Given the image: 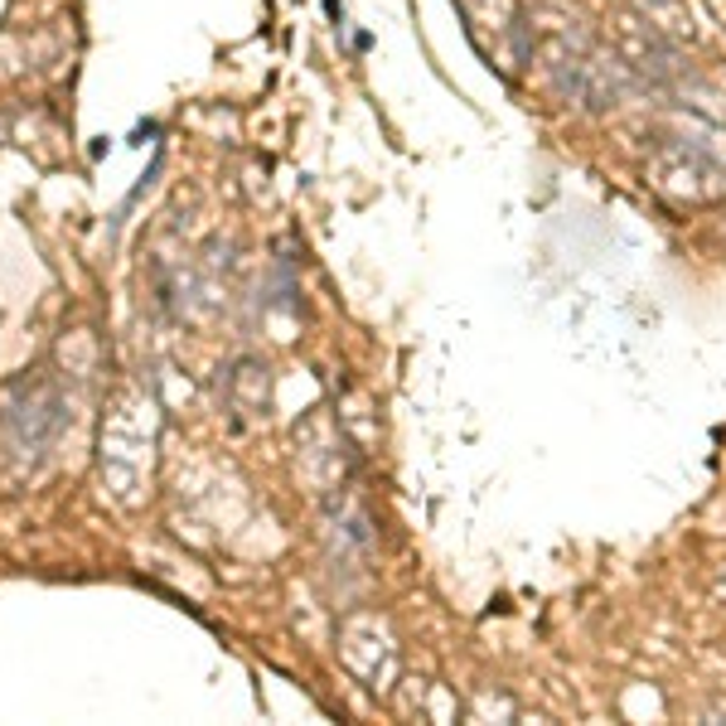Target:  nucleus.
Returning a JSON list of instances; mask_svg holds the SVG:
<instances>
[{
	"instance_id": "1",
	"label": "nucleus",
	"mask_w": 726,
	"mask_h": 726,
	"mask_svg": "<svg viewBox=\"0 0 726 726\" xmlns=\"http://www.w3.org/2000/svg\"><path fill=\"white\" fill-rule=\"evenodd\" d=\"M160 165H165V155L155 151V155H151V165H145V174H141L137 184H131V194H127V199H121V209H117V223H121V218H127V213H131V209H137V204H141V194H145V190H151V184H155V174H160Z\"/></svg>"
},
{
	"instance_id": "2",
	"label": "nucleus",
	"mask_w": 726,
	"mask_h": 726,
	"mask_svg": "<svg viewBox=\"0 0 726 726\" xmlns=\"http://www.w3.org/2000/svg\"><path fill=\"white\" fill-rule=\"evenodd\" d=\"M145 137H160V127H155V121H141V127L131 131V141H145Z\"/></svg>"
},
{
	"instance_id": "3",
	"label": "nucleus",
	"mask_w": 726,
	"mask_h": 726,
	"mask_svg": "<svg viewBox=\"0 0 726 726\" xmlns=\"http://www.w3.org/2000/svg\"><path fill=\"white\" fill-rule=\"evenodd\" d=\"M0 131H5V121H0Z\"/></svg>"
}]
</instances>
